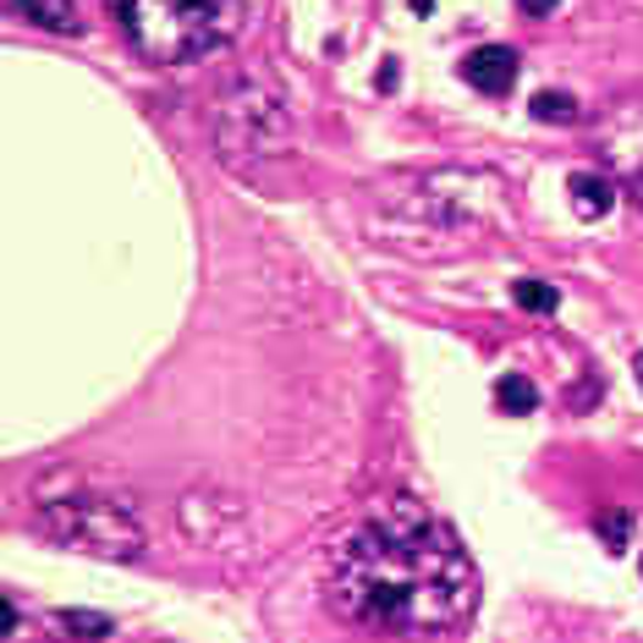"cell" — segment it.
Returning a JSON list of instances; mask_svg holds the SVG:
<instances>
[{
    "mask_svg": "<svg viewBox=\"0 0 643 643\" xmlns=\"http://www.w3.org/2000/svg\"><path fill=\"white\" fill-rule=\"evenodd\" d=\"M215 144L220 155L237 165V170H253L270 155H287L292 149V116L281 111V100L259 83H242L226 94L220 116H215Z\"/></svg>",
    "mask_w": 643,
    "mask_h": 643,
    "instance_id": "obj_5",
    "label": "cell"
},
{
    "mask_svg": "<svg viewBox=\"0 0 643 643\" xmlns=\"http://www.w3.org/2000/svg\"><path fill=\"white\" fill-rule=\"evenodd\" d=\"M567 198H572V209L583 220H605L616 209V182L594 176V170H578V176H567Z\"/></svg>",
    "mask_w": 643,
    "mask_h": 643,
    "instance_id": "obj_8",
    "label": "cell"
},
{
    "mask_svg": "<svg viewBox=\"0 0 643 643\" xmlns=\"http://www.w3.org/2000/svg\"><path fill=\"white\" fill-rule=\"evenodd\" d=\"M495 402H500V413L528 418V413L539 407V391H533V380H522V374H500V380H495Z\"/></svg>",
    "mask_w": 643,
    "mask_h": 643,
    "instance_id": "obj_10",
    "label": "cell"
},
{
    "mask_svg": "<svg viewBox=\"0 0 643 643\" xmlns=\"http://www.w3.org/2000/svg\"><path fill=\"white\" fill-rule=\"evenodd\" d=\"M506 231V187L495 170H429L402 176L385 187L380 215L369 220V237L418 259H452Z\"/></svg>",
    "mask_w": 643,
    "mask_h": 643,
    "instance_id": "obj_2",
    "label": "cell"
},
{
    "mask_svg": "<svg viewBox=\"0 0 643 643\" xmlns=\"http://www.w3.org/2000/svg\"><path fill=\"white\" fill-rule=\"evenodd\" d=\"M61 633H89V639H111L116 628H111L105 616H77V611H66V616H61Z\"/></svg>",
    "mask_w": 643,
    "mask_h": 643,
    "instance_id": "obj_14",
    "label": "cell"
},
{
    "mask_svg": "<svg viewBox=\"0 0 643 643\" xmlns=\"http://www.w3.org/2000/svg\"><path fill=\"white\" fill-rule=\"evenodd\" d=\"M628 528H633V517H628V511H611V517L600 522V539H605V550H611V556H622V550H628Z\"/></svg>",
    "mask_w": 643,
    "mask_h": 643,
    "instance_id": "obj_13",
    "label": "cell"
},
{
    "mask_svg": "<svg viewBox=\"0 0 643 643\" xmlns=\"http://www.w3.org/2000/svg\"><path fill=\"white\" fill-rule=\"evenodd\" d=\"M517 6H522V11H528V17H550V11H556V6H561V0H517Z\"/></svg>",
    "mask_w": 643,
    "mask_h": 643,
    "instance_id": "obj_15",
    "label": "cell"
},
{
    "mask_svg": "<svg viewBox=\"0 0 643 643\" xmlns=\"http://www.w3.org/2000/svg\"><path fill=\"white\" fill-rule=\"evenodd\" d=\"M111 11L138 55L160 66H187L226 50L248 28L253 0H111Z\"/></svg>",
    "mask_w": 643,
    "mask_h": 643,
    "instance_id": "obj_4",
    "label": "cell"
},
{
    "mask_svg": "<svg viewBox=\"0 0 643 643\" xmlns=\"http://www.w3.org/2000/svg\"><path fill=\"white\" fill-rule=\"evenodd\" d=\"M511 303L528 309V314H556V309H561L556 287H545V281H517V287H511Z\"/></svg>",
    "mask_w": 643,
    "mask_h": 643,
    "instance_id": "obj_12",
    "label": "cell"
},
{
    "mask_svg": "<svg viewBox=\"0 0 643 643\" xmlns=\"http://www.w3.org/2000/svg\"><path fill=\"white\" fill-rule=\"evenodd\" d=\"M33 506H39V522L66 550H83V556H100V561H138L144 556L138 500L111 474L61 468L44 484H33Z\"/></svg>",
    "mask_w": 643,
    "mask_h": 643,
    "instance_id": "obj_3",
    "label": "cell"
},
{
    "mask_svg": "<svg viewBox=\"0 0 643 643\" xmlns=\"http://www.w3.org/2000/svg\"><path fill=\"white\" fill-rule=\"evenodd\" d=\"M639 380H643V352H639Z\"/></svg>",
    "mask_w": 643,
    "mask_h": 643,
    "instance_id": "obj_16",
    "label": "cell"
},
{
    "mask_svg": "<svg viewBox=\"0 0 643 643\" xmlns=\"http://www.w3.org/2000/svg\"><path fill=\"white\" fill-rule=\"evenodd\" d=\"M463 77H468L479 94H506V89L517 83V50H506V44L468 50V55H463Z\"/></svg>",
    "mask_w": 643,
    "mask_h": 643,
    "instance_id": "obj_7",
    "label": "cell"
},
{
    "mask_svg": "<svg viewBox=\"0 0 643 643\" xmlns=\"http://www.w3.org/2000/svg\"><path fill=\"white\" fill-rule=\"evenodd\" d=\"M17 17H28L44 33H83V11L77 0H6Z\"/></svg>",
    "mask_w": 643,
    "mask_h": 643,
    "instance_id": "obj_9",
    "label": "cell"
},
{
    "mask_svg": "<svg viewBox=\"0 0 643 643\" xmlns=\"http://www.w3.org/2000/svg\"><path fill=\"white\" fill-rule=\"evenodd\" d=\"M533 122H578V100L572 94H561V89H545V94H533Z\"/></svg>",
    "mask_w": 643,
    "mask_h": 643,
    "instance_id": "obj_11",
    "label": "cell"
},
{
    "mask_svg": "<svg viewBox=\"0 0 643 643\" xmlns=\"http://www.w3.org/2000/svg\"><path fill=\"white\" fill-rule=\"evenodd\" d=\"M594 149H600V160L611 165V176L643 182V100H628V105H616L605 116Z\"/></svg>",
    "mask_w": 643,
    "mask_h": 643,
    "instance_id": "obj_6",
    "label": "cell"
},
{
    "mask_svg": "<svg viewBox=\"0 0 643 643\" xmlns=\"http://www.w3.org/2000/svg\"><path fill=\"white\" fill-rule=\"evenodd\" d=\"M324 594L357 633L446 639L463 633L479 605V567L429 506L391 495L335 539Z\"/></svg>",
    "mask_w": 643,
    "mask_h": 643,
    "instance_id": "obj_1",
    "label": "cell"
}]
</instances>
